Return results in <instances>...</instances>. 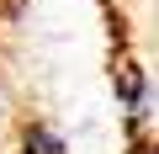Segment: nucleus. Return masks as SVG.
I'll use <instances>...</instances> for the list:
<instances>
[{
	"mask_svg": "<svg viewBox=\"0 0 159 154\" xmlns=\"http://www.w3.org/2000/svg\"><path fill=\"white\" fill-rule=\"evenodd\" d=\"M117 91H122V101H127V117L143 122V117H148V85H143L138 64H122V69H117Z\"/></svg>",
	"mask_w": 159,
	"mask_h": 154,
	"instance_id": "f03ea898",
	"label": "nucleus"
},
{
	"mask_svg": "<svg viewBox=\"0 0 159 154\" xmlns=\"http://www.w3.org/2000/svg\"><path fill=\"white\" fill-rule=\"evenodd\" d=\"M16 154H69V143H64V133H58L53 122L32 117V122H21V138H16Z\"/></svg>",
	"mask_w": 159,
	"mask_h": 154,
	"instance_id": "f257e3e1",
	"label": "nucleus"
}]
</instances>
